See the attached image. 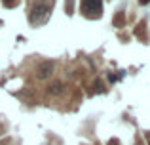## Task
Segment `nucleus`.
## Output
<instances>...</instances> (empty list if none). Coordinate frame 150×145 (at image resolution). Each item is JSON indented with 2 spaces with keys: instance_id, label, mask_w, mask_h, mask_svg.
Listing matches in <instances>:
<instances>
[{
  "instance_id": "obj_1",
  "label": "nucleus",
  "mask_w": 150,
  "mask_h": 145,
  "mask_svg": "<svg viewBox=\"0 0 150 145\" xmlns=\"http://www.w3.org/2000/svg\"><path fill=\"white\" fill-rule=\"evenodd\" d=\"M55 73V63L53 61H42L36 69V78L38 80H48L51 74Z\"/></svg>"
},
{
  "instance_id": "obj_6",
  "label": "nucleus",
  "mask_w": 150,
  "mask_h": 145,
  "mask_svg": "<svg viewBox=\"0 0 150 145\" xmlns=\"http://www.w3.org/2000/svg\"><path fill=\"white\" fill-rule=\"evenodd\" d=\"M108 80L110 82H116L118 80V74H108Z\"/></svg>"
},
{
  "instance_id": "obj_2",
  "label": "nucleus",
  "mask_w": 150,
  "mask_h": 145,
  "mask_svg": "<svg viewBox=\"0 0 150 145\" xmlns=\"http://www.w3.org/2000/svg\"><path fill=\"white\" fill-rule=\"evenodd\" d=\"M44 14H46V6L44 4H36V6L33 8V11H30V21L38 23L42 17H44Z\"/></svg>"
},
{
  "instance_id": "obj_5",
  "label": "nucleus",
  "mask_w": 150,
  "mask_h": 145,
  "mask_svg": "<svg viewBox=\"0 0 150 145\" xmlns=\"http://www.w3.org/2000/svg\"><path fill=\"white\" fill-rule=\"evenodd\" d=\"M95 90H97V92H105V84H103V80H95Z\"/></svg>"
},
{
  "instance_id": "obj_3",
  "label": "nucleus",
  "mask_w": 150,
  "mask_h": 145,
  "mask_svg": "<svg viewBox=\"0 0 150 145\" xmlns=\"http://www.w3.org/2000/svg\"><path fill=\"white\" fill-rule=\"evenodd\" d=\"M65 92V84H63L61 80H55V82H51V84L48 86V94L50 96H59V94H63Z\"/></svg>"
},
{
  "instance_id": "obj_8",
  "label": "nucleus",
  "mask_w": 150,
  "mask_h": 145,
  "mask_svg": "<svg viewBox=\"0 0 150 145\" xmlns=\"http://www.w3.org/2000/svg\"><path fill=\"white\" fill-rule=\"evenodd\" d=\"M150 2V0H141V4H148Z\"/></svg>"
},
{
  "instance_id": "obj_4",
  "label": "nucleus",
  "mask_w": 150,
  "mask_h": 145,
  "mask_svg": "<svg viewBox=\"0 0 150 145\" xmlns=\"http://www.w3.org/2000/svg\"><path fill=\"white\" fill-rule=\"evenodd\" d=\"M103 0H84V8L89 11H99Z\"/></svg>"
},
{
  "instance_id": "obj_7",
  "label": "nucleus",
  "mask_w": 150,
  "mask_h": 145,
  "mask_svg": "<svg viewBox=\"0 0 150 145\" xmlns=\"http://www.w3.org/2000/svg\"><path fill=\"white\" fill-rule=\"evenodd\" d=\"M4 4H6V6H11V4H10V0H4Z\"/></svg>"
}]
</instances>
